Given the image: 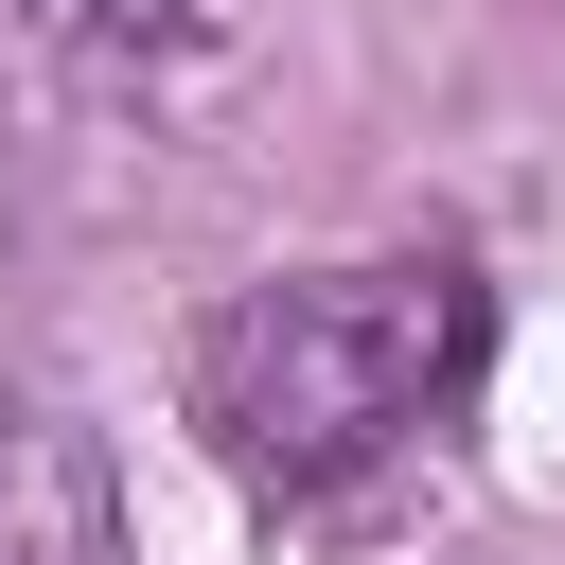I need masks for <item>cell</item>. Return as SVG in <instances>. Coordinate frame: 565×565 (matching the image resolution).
I'll list each match as a JSON object with an SVG mask.
<instances>
[{
    "label": "cell",
    "instance_id": "1",
    "mask_svg": "<svg viewBox=\"0 0 565 565\" xmlns=\"http://www.w3.org/2000/svg\"><path fill=\"white\" fill-rule=\"evenodd\" d=\"M494 388V265L459 230L353 247V265H265L194 318L177 353V424L212 441L230 494L265 512H335L388 459H424L459 406Z\"/></svg>",
    "mask_w": 565,
    "mask_h": 565
},
{
    "label": "cell",
    "instance_id": "2",
    "mask_svg": "<svg viewBox=\"0 0 565 565\" xmlns=\"http://www.w3.org/2000/svg\"><path fill=\"white\" fill-rule=\"evenodd\" d=\"M0 565H124V477L35 371H0Z\"/></svg>",
    "mask_w": 565,
    "mask_h": 565
},
{
    "label": "cell",
    "instance_id": "3",
    "mask_svg": "<svg viewBox=\"0 0 565 565\" xmlns=\"http://www.w3.org/2000/svg\"><path fill=\"white\" fill-rule=\"evenodd\" d=\"M230 0H35V35H71V53H106V71H141V53H194Z\"/></svg>",
    "mask_w": 565,
    "mask_h": 565
}]
</instances>
